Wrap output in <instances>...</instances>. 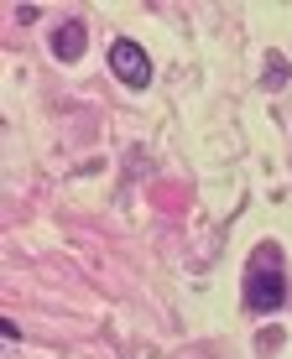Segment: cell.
Masks as SVG:
<instances>
[{
  "instance_id": "cell-2",
  "label": "cell",
  "mask_w": 292,
  "mask_h": 359,
  "mask_svg": "<svg viewBox=\"0 0 292 359\" xmlns=\"http://www.w3.org/2000/svg\"><path fill=\"white\" fill-rule=\"evenodd\" d=\"M109 68H115V79L126 83V89H146V83H152V57H146L141 42H131V36H115Z\"/></svg>"
},
{
  "instance_id": "cell-4",
  "label": "cell",
  "mask_w": 292,
  "mask_h": 359,
  "mask_svg": "<svg viewBox=\"0 0 292 359\" xmlns=\"http://www.w3.org/2000/svg\"><path fill=\"white\" fill-rule=\"evenodd\" d=\"M0 339H6V344H21V328H16V323L6 318V323H0Z\"/></svg>"
},
{
  "instance_id": "cell-3",
  "label": "cell",
  "mask_w": 292,
  "mask_h": 359,
  "mask_svg": "<svg viewBox=\"0 0 292 359\" xmlns=\"http://www.w3.org/2000/svg\"><path fill=\"white\" fill-rule=\"evenodd\" d=\"M84 36H89V32H84V21H63V27L53 32V53L63 57V63H73V57L84 53Z\"/></svg>"
},
{
  "instance_id": "cell-1",
  "label": "cell",
  "mask_w": 292,
  "mask_h": 359,
  "mask_svg": "<svg viewBox=\"0 0 292 359\" xmlns=\"http://www.w3.org/2000/svg\"><path fill=\"white\" fill-rule=\"evenodd\" d=\"M287 302V271H282V250L272 240L251 255V271H246V307L251 313H277Z\"/></svg>"
}]
</instances>
